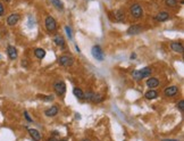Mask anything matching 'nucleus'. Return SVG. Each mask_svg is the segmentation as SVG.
Segmentation results:
<instances>
[{
	"mask_svg": "<svg viewBox=\"0 0 184 141\" xmlns=\"http://www.w3.org/2000/svg\"><path fill=\"white\" fill-rule=\"evenodd\" d=\"M84 99L90 100L92 103H101V101H104V96H101L100 94L92 92V91H86V92H84Z\"/></svg>",
	"mask_w": 184,
	"mask_h": 141,
	"instance_id": "nucleus-1",
	"label": "nucleus"
},
{
	"mask_svg": "<svg viewBox=\"0 0 184 141\" xmlns=\"http://www.w3.org/2000/svg\"><path fill=\"white\" fill-rule=\"evenodd\" d=\"M130 12H131V15L135 18H140L142 15H143V10H142V7L139 5V3H134L131 6L130 8Z\"/></svg>",
	"mask_w": 184,
	"mask_h": 141,
	"instance_id": "nucleus-2",
	"label": "nucleus"
},
{
	"mask_svg": "<svg viewBox=\"0 0 184 141\" xmlns=\"http://www.w3.org/2000/svg\"><path fill=\"white\" fill-rule=\"evenodd\" d=\"M91 52H92V56L95 59H98V60H100V61L105 59L104 51H102V49L99 47V46H93L91 49Z\"/></svg>",
	"mask_w": 184,
	"mask_h": 141,
	"instance_id": "nucleus-3",
	"label": "nucleus"
},
{
	"mask_svg": "<svg viewBox=\"0 0 184 141\" xmlns=\"http://www.w3.org/2000/svg\"><path fill=\"white\" fill-rule=\"evenodd\" d=\"M54 89H55V92L58 96H64L66 92V84L63 81H57L54 85Z\"/></svg>",
	"mask_w": 184,
	"mask_h": 141,
	"instance_id": "nucleus-4",
	"label": "nucleus"
},
{
	"mask_svg": "<svg viewBox=\"0 0 184 141\" xmlns=\"http://www.w3.org/2000/svg\"><path fill=\"white\" fill-rule=\"evenodd\" d=\"M46 27L48 31L50 32H54L57 30V23L55 21V18L52 16H48L46 18Z\"/></svg>",
	"mask_w": 184,
	"mask_h": 141,
	"instance_id": "nucleus-5",
	"label": "nucleus"
},
{
	"mask_svg": "<svg viewBox=\"0 0 184 141\" xmlns=\"http://www.w3.org/2000/svg\"><path fill=\"white\" fill-rule=\"evenodd\" d=\"M73 61H74L73 58L69 57V56H60V57L58 58V64L61 65V66H64V67L70 66V65L73 64Z\"/></svg>",
	"mask_w": 184,
	"mask_h": 141,
	"instance_id": "nucleus-6",
	"label": "nucleus"
},
{
	"mask_svg": "<svg viewBox=\"0 0 184 141\" xmlns=\"http://www.w3.org/2000/svg\"><path fill=\"white\" fill-rule=\"evenodd\" d=\"M20 20H21V16L18 14H12V15H9L7 17V24L9 26H14V25H16L18 23Z\"/></svg>",
	"mask_w": 184,
	"mask_h": 141,
	"instance_id": "nucleus-7",
	"label": "nucleus"
},
{
	"mask_svg": "<svg viewBox=\"0 0 184 141\" xmlns=\"http://www.w3.org/2000/svg\"><path fill=\"white\" fill-rule=\"evenodd\" d=\"M164 94L166 97H175L176 94H178V88L177 87H168L165 89Z\"/></svg>",
	"mask_w": 184,
	"mask_h": 141,
	"instance_id": "nucleus-8",
	"label": "nucleus"
},
{
	"mask_svg": "<svg viewBox=\"0 0 184 141\" xmlns=\"http://www.w3.org/2000/svg\"><path fill=\"white\" fill-rule=\"evenodd\" d=\"M141 32H142V26H140V25H132V26H130L128 30H127V34H130V35L139 34V33H141Z\"/></svg>",
	"mask_w": 184,
	"mask_h": 141,
	"instance_id": "nucleus-9",
	"label": "nucleus"
},
{
	"mask_svg": "<svg viewBox=\"0 0 184 141\" xmlns=\"http://www.w3.org/2000/svg\"><path fill=\"white\" fill-rule=\"evenodd\" d=\"M58 112H59V107L58 106H52V107H50V108L47 109L46 112H45V114H46V116H48V117H54V116L57 115Z\"/></svg>",
	"mask_w": 184,
	"mask_h": 141,
	"instance_id": "nucleus-10",
	"label": "nucleus"
},
{
	"mask_svg": "<svg viewBox=\"0 0 184 141\" xmlns=\"http://www.w3.org/2000/svg\"><path fill=\"white\" fill-rule=\"evenodd\" d=\"M7 55H8L9 59L15 60V59L17 58V50H16V48L14 47V46H8L7 47Z\"/></svg>",
	"mask_w": 184,
	"mask_h": 141,
	"instance_id": "nucleus-11",
	"label": "nucleus"
},
{
	"mask_svg": "<svg viewBox=\"0 0 184 141\" xmlns=\"http://www.w3.org/2000/svg\"><path fill=\"white\" fill-rule=\"evenodd\" d=\"M155 20L157 22H166L169 20V14L167 12H160L159 14H157V16L155 17Z\"/></svg>",
	"mask_w": 184,
	"mask_h": 141,
	"instance_id": "nucleus-12",
	"label": "nucleus"
},
{
	"mask_svg": "<svg viewBox=\"0 0 184 141\" xmlns=\"http://www.w3.org/2000/svg\"><path fill=\"white\" fill-rule=\"evenodd\" d=\"M27 131H29V134L31 135V138H32L34 141L41 140V134H40V133H39V132H38L35 129H31V128H29Z\"/></svg>",
	"mask_w": 184,
	"mask_h": 141,
	"instance_id": "nucleus-13",
	"label": "nucleus"
},
{
	"mask_svg": "<svg viewBox=\"0 0 184 141\" xmlns=\"http://www.w3.org/2000/svg\"><path fill=\"white\" fill-rule=\"evenodd\" d=\"M54 41H55V43L57 45L58 47H61V49H65L66 42H65V39H64L61 35H56V36L54 38Z\"/></svg>",
	"mask_w": 184,
	"mask_h": 141,
	"instance_id": "nucleus-14",
	"label": "nucleus"
},
{
	"mask_svg": "<svg viewBox=\"0 0 184 141\" xmlns=\"http://www.w3.org/2000/svg\"><path fill=\"white\" fill-rule=\"evenodd\" d=\"M151 74V68L150 67H143L142 70H139V76H140V80L144 79V77H148Z\"/></svg>",
	"mask_w": 184,
	"mask_h": 141,
	"instance_id": "nucleus-15",
	"label": "nucleus"
},
{
	"mask_svg": "<svg viewBox=\"0 0 184 141\" xmlns=\"http://www.w3.org/2000/svg\"><path fill=\"white\" fill-rule=\"evenodd\" d=\"M171 49L175 52H183V45L180 42H172L171 43Z\"/></svg>",
	"mask_w": 184,
	"mask_h": 141,
	"instance_id": "nucleus-16",
	"label": "nucleus"
},
{
	"mask_svg": "<svg viewBox=\"0 0 184 141\" xmlns=\"http://www.w3.org/2000/svg\"><path fill=\"white\" fill-rule=\"evenodd\" d=\"M159 80L157 77H150L149 80L147 81V85L149 87L150 89H153V88H157L159 85Z\"/></svg>",
	"mask_w": 184,
	"mask_h": 141,
	"instance_id": "nucleus-17",
	"label": "nucleus"
},
{
	"mask_svg": "<svg viewBox=\"0 0 184 141\" xmlns=\"http://www.w3.org/2000/svg\"><path fill=\"white\" fill-rule=\"evenodd\" d=\"M157 97H158V92H157L156 90H153V89H151V90H149V91L146 92V98L149 99V100H151V99H156Z\"/></svg>",
	"mask_w": 184,
	"mask_h": 141,
	"instance_id": "nucleus-18",
	"label": "nucleus"
},
{
	"mask_svg": "<svg viewBox=\"0 0 184 141\" xmlns=\"http://www.w3.org/2000/svg\"><path fill=\"white\" fill-rule=\"evenodd\" d=\"M73 94H74V96H75L76 98H79L81 100L84 99V92L81 90L80 88H74V89H73Z\"/></svg>",
	"mask_w": 184,
	"mask_h": 141,
	"instance_id": "nucleus-19",
	"label": "nucleus"
},
{
	"mask_svg": "<svg viewBox=\"0 0 184 141\" xmlns=\"http://www.w3.org/2000/svg\"><path fill=\"white\" fill-rule=\"evenodd\" d=\"M34 55L36 56V58L43 59L45 58V56H46V51H45L43 49H41V48H38V49H35L34 50Z\"/></svg>",
	"mask_w": 184,
	"mask_h": 141,
	"instance_id": "nucleus-20",
	"label": "nucleus"
},
{
	"mask_svg": "<svg viewBox=\"0 0 184 141\" xmlns=\"http://www.w3.org/2000/svg\"><path fill=\"white\" fill-rule=\"evenodd\" d=\"M114 15H115L116 20H118L119 22H124V20H125V14L122 12V10H116L114 13Z\"/></svg>",
	"mask_w": 184,
	"mask_h": 141,
	"instance_id": "nucleus-21",
	"label": "nucleus"
},
{
	"mask_svg": "<svg viewBox=\"0 0 184 141\" xmlns=\"http://www.w3.org/2000/svg\"><path fill=\"white\" fill-rule=\"evenodd\" d=\"M51 3L57 8L59 10H63L64 9V5H63V2L60 1V0H51Z\"/></svg>",
	"mask_w": 184,
	"mask_h": 141,
	"instance_id": "nucleus-22",
	"label": "nucleus"
},
{
	"mask_svg": "<svg viewBox=\"0 0 184 141\" xmlns=\"http://www.w3.org/2000/svg\"><path fill=\"white\" fill-rule=\"evenodd\" d=\"M166 5L169 6V7H175L177 5V1H175V0H166Z\"/></svg>",
	"mask_w": 184,
	"mask_h": 141,
	"instance_id": "nucleus-23",
	"label": "nucleus"
},
{
	"mask_svg": "<svg viewBox=\"0 0 184 141\" xmlns=\"http://www.w3.org/2000/svg\"><path fill=\"white\" fill-rule=\"evenodd\" d=\"M39 98H41V99H43V100H46V101H51V100H54V97L52 96H39Z\"/></svg>",
	"mask_w": 184,
	"mask_h": 141,
	"instance_id": "nucleus-24",
	"label": "nucleus"
},
{
	"mask_svg": "<svg viewBox=\"0 0 184 141\" xmlns=\"http://www.w3.org/2000/svg\"><path fill=\"white\" fill-rule=\"evenodd\" d=\"M177 108L180 112H183L184 110V100H181L178 104H177Z\"/></svg>",
	"mask_w": 184,
	"mask_h": 141,
	"instance_id": "nucleus-25",
	"label": "nucleus"
},
{
	"mask_svg": "<svg viewBox=\"0 0 184 141\" xmlns=\"http://www.w3.org/2000/svg\"><path fill=\"white\" fill-rule=\"evenodd\" d=\"M65 31H66V33H67L69 39H73V34H72V31H70V27H69V26H66V27H65Z\"/></svg>",
	"mask_w": 184,
	"mask_h": 141,
	"instance_id": "nucleus-26",
	"label": "nucleus"
},
{
	"mask_svg": "<svg viewBox=\"0 0 184 141\" xmlns=\"http://www.w3.org/2000/svg\"><path fill=\"white\" fill-rule=\"evenodd\" d=\"M24 116H25V118L27 119V122H33V119L30 117V115H29V113H27V112H24Z\"/></svg>",
	"mask_w": 184,
	"mask_h": 141,
	"instance_id": "nucleus-27",
	"label": "nucleus"
},
{
	"mask_svg": "<svg viewBox=\"0 0 184 141\" xmlns=\"http://www.w3.org/2000/svg\"><path fill=\"white\" fill-rule=\"evenodd\" d=\"M3 13H5V8H3L2 3L0 2V16H2V15H3Z\"/></svg>",
	"mask_w": 184,
	"mask_h": 141,
	"instance_id": "nucleus-28",
	"label": "nucleus"
},
{
	"mask_svg": "<svg viewBox=\"0 0 184 141\" xmlns=\"http://www.w3.org/2000/svg\"><path fill=\"white\" fill-rule=\"evenodd\" d=\"M47 141H58V140L56 139V138H52V137H51V138H49Z\"/></svg>",
	"mask_w": 184,
	"mask_h": 141,
	"instance_id": "nucleus-29",
	"label": "nucleus"
},
{
	"mask_svg": "<svg viewBox=\"0 0 184 141\" xmlns=\"http://www.w3.org/2000/svg\"><path fill=\"white\" fill-rule=\"evenodd\" d=\"M135 57H137V55H135V54H132V55H131V59H134Z\"/></svg>",
	"mask_w": 184,
	"mask_h": 141,
	"instance_id": "nucleus-30",
	"label": "nucleus"
},
{
	"mask_svg": "<svg viewBox=\"0 0 184 141\" xmlns=\"http://www.w3.org/2000/svg\"><path fill=\"white\" fill-rule=\"evenodd\" d=\"M162 141H178V140H174V139H164Z\"/></svg>",
	"mask_w": 184,
	"mask_h": 141,
	"instance_id": "nucleus-31",
	"label": "nucleus"
},
{
	"mask_svg": "<svg viewBox=\"0 0 184 141\" xmlns=\"http://www.w3.org/2000/svg\"><path fill=\"white\" fill-rule=\"evenodd\" d=\"M81 141H90V139H88V138H85V139H83V140H81Z\"/></svg>",
	"mask_w": 184,
	"mask_h": 141,
	"instance_id": "nucleus-32",
	"label": "nucleus"
},
{
	"mask_svg": "<svg viewBox=\"0 0 184 141\" xmlns=\"http://www.w3.org/2000/svg\"><path fill=\"white\" fill-rule=\"evenodd\" d=\"M3 1H6V2H10L12 0H3Z\"/></svg>",
	"mask_w": 184,
	"mask_h": 141,
	"instance_id": "nucleus-33",
	"label": "nucleus"
},
{
	"mask_svg": "<svg viewBox=\"0 0 184 141\" xmlns=\"http://www.w3.org/2000/svg\"><path fill=\"white\" fill-rule=\"evenodd\" d=\"M60 141H65V140H60Z\"/></svg>",
	"mask_w": 184,
	"mask_h": 141,
	"instance_id": "nucleus-34",
	"label": "nucleus"
}]
</instances>
